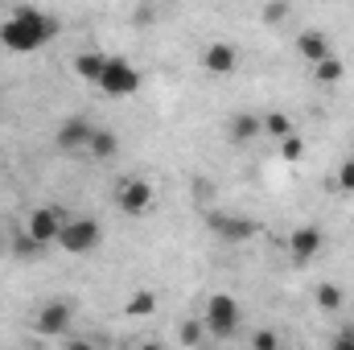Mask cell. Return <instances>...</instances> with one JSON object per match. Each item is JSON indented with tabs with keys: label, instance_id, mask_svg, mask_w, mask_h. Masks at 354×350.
<instances>
[{
	"label": "cell",
	"instance_id": "cell-24",
	"mask_svg": "<svg viewBox=\"0 0 354 350\" xmlns=\"http://www.w3.org/2000/svg\"><path fill=\"white\" fill-rule=\"evenodd\" d=\"M181 342H185V347H198V342H202V326H198V322H185V326H181Z\"/></svg>",
	"mask_w": 354,
	"mask_h": 350
},
{
	"label": "cell",
	"instance_id": "cell-5",
	"mask_svg": "<svg viewBox=\"0 0 354 350\" xmlns=\"http://www.w3.org/2000/svg\"><path fill=\"white\" fill-rule=\"evenodd\" d=\"M115 206H120L124 214H132V219L149 214V210H153V185H149L145 177H124V181L115 185Z\"/></svg>",
	"mask_w": 354,
	"mask_h": 350
},
{
	"label": "cell",
	"instance_id": "cell-2",
	"mask_svg": "<svg viewBox=\"0 0 354 350\" xmlns=\"http://www.w3.org/2000/svg\"><path fill=\"white\" fill-rule=\"evenodd\" d=\"M95 87L103 95H111V99H128V95L140 91V71L128 58H103V71H99Z\"/></svg>",
	"mask_w": 354,
	"mask_h": 350
},
{
	"label": "cell",
	"instance_id": "cell-10",
	"mask_svg": "<svg viewBox=\"0 0 354 350\" xmlns=\"http://www.w3.org/2000/svg\"><path fill=\"white\" fill-rule=\"evenodd\" d=\"M322 248H326V235H322V227H297V231L288 235V252H292V260H297V264L313 260Z\"/></svg>",
	"mask_w": 354,
	"mask_h": 350
},
{
	"label": "cell",
	"instance_id": "cell-15",
	"mask_svg": "<svg viewBox=\"0 0 354 350\" xmlns=\"http://www.w3.org/2000/svg\"><path fill=\"white\" fill-rule=\"evenodd\" d=\"M342 79H346V66H342V58H338V54H330V58L313 62V83L334 87V83H342Z\"/></svg>",
	"mask_w": 354,
	"mask_h": 350
},
{
	"label": "cell",
	"instance_id": "cell-19",
	"mask_svg": "<svg viewBox=\"0 0 354 350\" xmlns=\"http://www.w3.org/2000/svg\"><path fill=\"white\" fill-rule=\"evenodd\" d=\"M276 153H280V161H288V165H292V161H301L305 140H301L297 132H288V136H280V140H276Z\"/></svg>",
	"mask_w": 354,
	"mask_h": 350
},
{
	"label": "cell",
	"instance_id": "cell-25",
	"mask_svg": "<svg viewBox=\"0 0 354 350\" xmlns=\"http://www.w3.org/2000/svg\"><path fill=\"white\" fill-rule=\"evenodd\" d=\"M284 12H288V4H284V0H280V4H268V8H264V21H268V25H276Z\"/></svg>",
	"mask_w": 354,
	"mask_h": 350
},
{
	"label": "cell",
	"instance_id": "cell-1",
	"mask_svg": "<svg viewBox=\"0 0 354 350\" xmlns=\"http://www.w3.org/2000/svg\"><path fill=\"white\" fill-rule=\"evenodd\" d=\"M58 29H62L58 17H50L41 8H17L8 21H0V42L12 54H33V50L50 46L58 37Z\"/></svg>",
	"mask_w": 354,
	"mask_h": 350
},
{
	"label": "cell",
	"instance_id": "cell-22",
	"mask_svg": "<svg viewBox=\"0 0 354 350\" xmlns=\"http://www.w3.org/2000/svg\"><path fill=\"white\" fill-rule=\"evenodd\" d=\"M334 190H346V194H354V157H351V161H342V165H338V177H334Z\"/></svg>",
	"mask_w": 354,
	"mask_h": 350
},
{
	"label": "cell",
	"instance_id": "cell-14",
	"mask_svg": "<svg viewBox=\"0 0 354 350\" xmlns=\"http://www.w3.org/2000/svg\"><path fill=\"white\" fill-rule=\"evenodd\" d=\"M260 132H264V116H252V111L231 116V140H256Z\"/></svg>",
	"mask_w": 354,
	"mask_h": 350
},
{
	"label": "cell",
	"instance_id": "cell-17",
	"mask_svg": "<svg viewBox=\"0 0 354 350\" xmlns=\"http://www.w3.org/2000/svg\"><path fill=\"white\" fill-rule=\"evenodd\" d=\"M153 313H157V297L149 288H140V293L128 297V317H153Z\"/></svg>",
	"mask_w": 354,
	"mask_h": 350
},
{
	"label": "cell",
	"instance_id": "cell-11",
	"mask_svg": "<svg viewBox=\"0 0 354 350\" xmlns=\"http://www.w3.org/2000/svg\"><path fill=\"white\" fill-rule=\"evenodd\" d=\"M66 326H71V305L66 301H50V305L37 309V334L54 338V334H66Z\"/></svg>",
	"mask_w": 354,
	"mask_h": 350
},
{
	"label": "cell",
	"instance_id": "cell-13",
	"mask_svg": "<svg viewBox=\"0 0 354 350\" xmlns=\"http://www.w3.org/2000/svg\"><path fill=\"white\" fill-rule=\"evenodd\" d=\"M120 153V136L111 132V128H95L91 132V145H87V157H95V161H111Z\"/></svg>",
	"mask_w": 354,
	"mask_h": 350
},
{
	"label": "cell",
	"instance_id": "cell-21",
	"mask_svg": "<svg viewBox=\"0 0 354 350\" xmlns=\"http://www.w3.org/2000/svg\"><path fill=\"white\" fill-rule=\"evenodd\" d=\"M41 252H46V243H37L29 231L12 239V256H21V260H33V256H41Z\"/></svg>",
	"mask_w": 354,
	"mask_h": 350
},
{
	"label": "cell",
	"instance_id": "cell-8",
	"mask_svg": "<svg viewBox=\"0 0 354 350\" xmlns=\"http://www.w3.org/2000/svg\"><path fill=\"white\" fill-rule=\"evenodd\" d=\"M206 223H210V231H214L218 239H227V243H248V239H256V231H260L252 219H239V214H210Z\"/></svg>",
	"mask_w": 354,
	"mask_h": 350
},
{
	"label": "cell",
	"instance_id": "cell-4",
	"mask_svg": "<svg viewBox=\"0 0 354 350\" xmlns=\"http://www.w3.org/2000/svg\"><path fill=\"white\" fill-rule=\"evenodd\" d=\"M239 317H243V309H239V301L231 297V293H214L210 301H206V330L214 334V338H235V330H239Z\"/></svg>",
	"mask_w": 354,
	"mask_h": 350
},
{
	"label": "cell",
	"instance_id": "cell-20",
	"mask_svg": "<svg viewBox=\"0 0 354 350\" xmlns=\"http://www.w3.org/2000/svg\"><path fill=\"white\" fill-rule=\"evenodd\" d=\"M264 132L272 136V140H280V136H288V132H292V120H288L284 111H268V116H264Z\"/></svg>",
	"mask_w": 354,
	"mask_h": 350
},
{
	"label": "cell",
	"instance_id": "cell-18",
	"mask_svg": "<svg viewBox=\"0 0 354 350\" xmlns=\"http://www.w3.org/2000/svg\"><path fill=\"white\" fill-rule=\"evenodd\" d=\"M103 58H107V54H79V58H75V75L87 79L91 87H95V79H99V71H103Z\"/></svg>",
	"mask_w": 354,
	"mask_h": 350
},
{
	"label": "cell",
	"instance_id": "cell-23",
	"mask_svg": "<svg viewBox=\"0 0 354 350\" xmlns=\"http://www.w3.org/2000/svg\"><path fill=\"white\" fill-rule=\"evenodd\" d=\"M252 347H256V350H276V347H280V334L260 330V334H252Z\"/></svg>",
	"mask_w": 354,
	"mask_h": 350
},
{
	"label": "cell",
	"instance_id": "cell-9",
	"mask_svg": "<svg viewBox=\"0 0 354 350\" xmlns=\"http://www.w3.org/2000/svg\"><path fill=\"white\" fill-rule=\"evenodd\" d=\"M235 66H239V50L231 42H210L202 50V71H210V75H235Z\"/></svg>",
	"mask_w": 354,
	"mask_h": 350
},
{
	"label": "cell",
	"instance_id": "cell-6",
	"mask_svg": "<svg viewBox=\"0 0 354 350\" xmlns=\"http://www.w3.org/2000/svg\"><path fill=\"white\" fill-rule=\"evenodd\" d=\"M62 223H66V214L58 210V206H37L33 214H29V223H25V231L37 239V243H58V231H62Z\"/></svg>",
	"mask_w": 354,
	"mask_h": 350
},
{
	"label": "cell",
	"instance_id": "cell-7",
	"mask_svg": "<svg viewBox=\"0 0 354 350\" xmlns=\"http://www.w3.org/2000/svg\"><path fill=\"white\" fill-rule=\"evenodd\" d=\"M91 132H95V124H91V120H83V116H66V120L58 124L54 145H58L62 153H87Z\"/></svg>",
	"mask_w": 354,
	"mask_h": 350
},
{
	"label": "cell",
	"instance_id": "cell-12",
	"mask_svg": "<svg viewBox=\"0 0 354 350\" xmlns=\"http://www.w3.org/2000/svg\"><path fill=\"white\" fill-rule=\"evenodd\" d=\"M297 50H301V58H305L309 66L334 54V50H330V37H326V33H317V29H305V33L297 37Z\"/></svg>",
	"mask_w": 354,
	"mask_h": 350
},
{
	"label": "cell",
	"instance_id": "cell-16",
	"mask_svg": "<svg viewBox=\"0 0 354 350\" xmlns=\"http://www.w3.org/2000/svg\"><path fill=\"white\" fill-rule=\"evenodd\" d=\"M313 297H317V309H322V313H342V305H346V293H342V284H334V280H322Z\"/></svg>",
	"mask_w": 354,
	"mask_h": 350
},
{
	"label": "cell",
	"instance_id": "cell-3",
	"mask_svg": "<svg viewBox=\"0 0 354 350\" xmlns=\"http://www.w3.org/2000/svg\"><path fill=\"white\" fill-rule=\"evenodd\" d=\"M103 239V227L91 219V214H79V219H66L62 231H58V248L66 256H91Z\"/></svg>",
	"mask_w": 354,
	"mask_h": 350
},
{
	"label": "cell",
	"instance_id": "cell-26",
	"mask_svg": "<svg viewBox=\"0 0 354 350\" xmlns=\"http://www.w3.org/2000/svg\"><path fill=\"white\" fill-rule=\"evenodd\" d=\"M0 256H4V235H0Z\"/></svg>",
	"mask_w": 354,
	"mask_h": 350
}]
</instances>
